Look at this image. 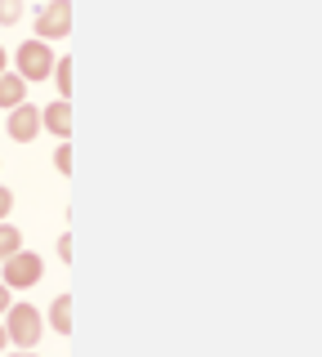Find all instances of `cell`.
<instances>
[{
  "label": "cell",
  "instance_id": "obj_5",
  "mask_svg": "<svg viewBox=\"0 0 322 357\" xmlns=\"http://www.w3.org/2000/svg\"><path fill=\"white\" fill-rule=\"evenodd\" d=\"M5 130H9V139H14V143H31V139L41 134V107H31V103H18L14 112H9Z\"/></svg>",
  "mask_w": 322,
  "mask_h": 357
},
{
  "label": "cell",
  "instance_id": "obj_9",
  "mask_svg": "<svg viewBox=\"0 0 322 357\" xmlns=\"http://www.w3.org/2000/svg\"><path fill=\"white\" fill-rule=\"evenodd\" d=\"M50 76H54V85H59V98H63V103H72V59H59Z\"/></svg>",
  "mask_w": 322,
  "mask_h": 357
},
{
  "label": "cell",
  "instance_id": "obj_17",
  "mask_svg": "<svg viewBox=\"0 0 322 357\" xmlns=\"http://www.w3.org/2000/svg\"><path fill=\"white\" fill-rule=\"evenodd\" d=\"M9 349V335H5V326H0V353H5Z\"/></svg>",
  "mask_w": 322,
  "mask_h": 357
},
{
  "label": "cell",
  "instance_id": "obj_8",
  "mask_svg": "<svg viewBox=\"0 0 322 357\" xmlns=\"http://www.w3.org/2000/svg\"><path fill=\"white\" fill-rule=\"evenodd\" d=\"M50 326H54V335H72V295H54Z\"/></svg>",
  "mask_w": 322,
  "mask_h": 357
},
{
  "label": "cell",
  "instance_id": "obj_2",
  "mask_svg": "<svg viewBox=\"0 0 322 357\" xmlns=\"http://www.w3.org/2000/svg\"><path fill=\"white\" fill-rule=\"evenodd\" d=\"M0 268H5V273H0V286H5V290H31L41 277H45V259H41V255H31V250L9 255Z\"/></svg>",
  "mask_w": 322,
  "mask_h": 357
},
{
  "label": "cell",
  "instance_id": "obj_10",
  "mask_svg": "<svg viewBox=\"0 0 322 357\" xmlns=\"http://www.w3.org/2000/svg\"><path fill=\"white\" fill-rule=\"evenodd\" d=\"M23 250V237H18V228L14 223H0V264L9 259V255H18Z\"/></svg>",
  "mask_w": 322,
  "mask_h": 357
},
{
  "label": "cell",
  "instance_id": "obj_14",
  "mask_svg": "<svg viewBox=\"0 0 322 357\" xmlns=\"http://www.w3.org/2000/svg\"><path fill=\"white\" fill-rule=\"evenodd\" d=\"M59 259H72V237H59Z\"/></svg>",
  "mask_w": 322,
  "mask_h": 357
},
{
  "label": "cell",
  "instance_id": "obj_1",
  "mask_svg": "<svg viewBox=\"0 0 322 357\" xmlns=\"http://www.w3.org/2000/svg\"><path fill=\"white\" fill-rule=\"evenodd\" d=\"M5 335H9V344H18V353H31L41 344V312H36V304H9L5 308Z\"/></svg>",
  "mask_w": 322,
  "mask_h": 357
},
{
  "label": "cell",
  "instance_id": "obj_18",
  "mask_svg": "<svg viewBox=\"0 0 322 357\" xmlns=\"http://www.w3.org/2000/svg\"><path fill=\"white\" fill-rule=\"evenodd\" d=\"M9 357H36V353H9Z\"/></svg>",
  "mask_w": 322,
  "mask_h": 357
},
{
  "label": "cell",
  "instance_id": "obj_12",
  "mask_svg": "<svg viewBox=\"0 0 322 357\" xmlns=\"http://www.w3.org/2000/svg\"><path fill=\"white\" fill-rule=\"evenodd\" d=\"M54 170L72 174V143H59V152H54Z\"/></svg>",
  "mask_w": 322,
  "mask_h": 357
},
{
  "label": "cell",
  "instance_id": "obj_4",
  "mask_svg": "<svg viewBox=\"0 0 322 357\" xmlns=\"http://www.w3.org/2000/svg\"><path fill=\"white\" fill-rule=\"evenodd\" d=\"M72 31V0H50L36 14V40H63Z\"/></svg>",
  "mask_w": 322,
  "mask_h": 357
},
{
  "label": "cell",
  "instance_id": "obj_6",
  "mask_svg": "<svg viewBox=\"0 0 322 357\" xmlns=\"http://www.w3.org/2000/svg\"><path fill=\"white\" fill-rule=\"evenodd\" d=\"M41 130H50V134H59L63 143L72 139V103H50V107H41Z\"/></svg>",
  "mask_w": 322,
  "mask_h": 357
},
{
  "label": "cell",
  "instance_id": "obj_13",
  "mask_svg": "<svg viewBox=\"0 0 322 357\" xmlns=\"http://www.w3.org/2000/svg\"><path fill=\"white\" fill-rule=\"evenodd\" d=\"M9 210H14V188H5V183H0V223L9 219Z\"/></svg>",
  "mask_w": 322,
  "mask_h": 357
},
{
  "label": "cell",
  "instance_id": "obj_3",
  "mask_svg": "<svg viewBox=\"0 0 322 357\" xmlns=\"http://www.w3.org/2000/svg\"><path fill=\"white\" fill-rule=\"evenodd\" d=\"M18 76H23L27 85H36V81H50V72H54V50L45 40H27V45H18Z\"/></svg>",
  "mask_w": 322,
  "mask_h": 357
},
{
  "label": "cell",
  "instance_id": "obj_15",
  "mask_svg": "<svg viewBox=\"0 0 322 357\" xmlns=\"http://www.w3.org/2000/svg\"><path fill=\"white\" fill-rule=\"evenodd\" d=\"M9 304H14V299H9V290L0 286V317H5V308H9Z\"/></svg>",
  "mask_w": 322,
  "mask_h": 357
},
{
  "label": "cell",
  "instance_id": "obj_11",
  "mask_svg": "<svg viewBox=\"0 0 322 357\" xmlns=\"http://www.w3.org/2000/svg\"><path fill=\"white\" fill-rule=\"evenodd\" d=\"M18 18H23V0H0V22H5V27H14Z\"/></svg>",
  "mask_w": 322,
  "mask_h": 357
},
{
  "label": "cell",
  "instance_id": "obj_7",
  "mask_svg": "<svg viewBox=\"0 0 322 357\" xmlns=\"http://www.w3.org/2000/svg\"><path fill=\"white\" fill-rule=\"evenodd\" d=\"M18 103H27V81L18 72H0V107L14 112Z\"/></svg>",
  "mask_w": 322,
  "mask_h": 357
},
{
  "label": "cell",
  "instance_id": "obj_16",
  "mask_svg": "<svg viewBox=\"0 0 322 357\" xmlns=\"http://www.w3.org/2000/svg\"><path fill=\"white\" fill-rule=\"evenodd\" d=\"M5 67H9V54H5V45H0V72H5Z\"/></svg>",
  "mask_w": 322,
  "mask_h": 357
}]
</instances>
